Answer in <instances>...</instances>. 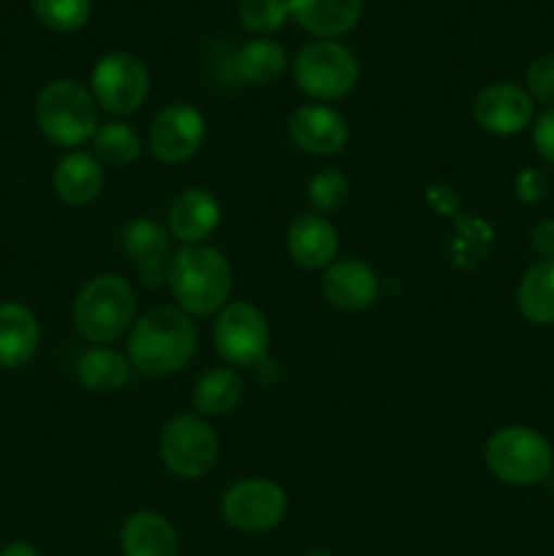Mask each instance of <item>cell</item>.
Listing matches in <instances>:
<instances>
[{
  "label": "cell",
  "mask_w": 554,
  "mask_h": 556,
  "mask_svg": "<svg viewBox=\"0 0 554 556\" xmlns=\"http://www.w3.org/2000/svg\"><path fill=\"white\" fill-rule=\"evenodd\" d=\"M199 331L190 315L174 304H158L134 320L128 334V358L134 369L163 378L174 375L193 358Z\"/></svg>",
  "instance_id": "1"
},
{
  "label": "cell",
  "mask_w": 554,
  "mask_h": 556,
  "mask_svg": "<svg viewBox=\"0 0 554 556\" xmlns=\"http://www.w3.org/2000/svg\"><path fill=\"white\" fill-rule=\"evenodd\" d=\"M168 288L188 315L221 313L231 299L234 271L226 255L210 244H185L168 264Z\"/></svg>",
  "instance_id": "2"
},
{
  "label": "cell",
  "mask_w": 554,
  "mask_h": 556,
  "mask_svg": "<svg viewBox=\"0 0 554 556\" xmlns=\"http://www.w3.org/2000/svg\"><path fill=\"white\" fill-rule=\"evenodd\" d=\"M136 318V293L119 275H98L81 286L74 302V326L87 342L109 345L130 331Z\"/></svg>",
  "instance_id": "3"
},
{
  "label": "cell",
  "mask_w": 554,
  "mask_h": 556,
  "mask_svg": "<svg viewBox=\"0 0 554 556\" xmlns=\"http://www.w3.org/2000/svg\"><path fill=\"white\" fill-rule=\"evenodd\" d=\"M36 123L52 144L74 150L96 136L98 103L92 92L79 81L54 79L38 92Z\"/></svg>",
  "instance_id": "4"
},
{
  "label": "cell",
  "mask_w": 554,
  "mask_h": 556,
  "mask_svg": "<svg viewBox=\"0 0 554 556\" xmlns=\"http://www.w3.org/2000/svg\"><path fill=\"white\" fill-rule=\"evenodd\" d=\"M483 462L487 470L508 486H538L552 476L554 451L538 429L514 424L489 434Z\"/></svg>",
  "instance_id": "5"
},
{
  "label": "cell",
  "mask_w": 554,
  "mask_h": 556,
  "mask_svg": "<svg viewBox=\"0 0 554 556\" xmlns=\"http://www.w3.org/2000/svg\"><path fill=\"white\" fill-rule=\"evenodd\" d=\"M358 60L342 41H315L304 43L293 58V81L304 96L315 98L318 103L340 101L356 87Z\"/></svg>",
  "instance_id": "6"
},
{
  "label": "cell",
  "mask_w": 554,
  "mask_h": 556,
  "mask_svg": "<svg viewBox=\"0 0 554 556\" xmlns=\"http://www.w3.org/2000/svg\"><path fill=\"white\" fill-rule=\"evenodd\" d=\"M212 340H215V351L231 369H259L269 356L272 331L255 304L228 302L217 313Z\"/></svg>",
  "instance_id": "7"
},
{
  "label": "cell",
  "mask_w": 554,
  "mask_h": 556,
  "mask_svg": "<svg viewBox=\"0 0 554 556\" xmlns=\"http://www.w3.org/2000/svg\"><path fill=\"white\" fill-rule=\"evenodd\" d=\"M158 451L172 476L182 481H199L215 470L221 443L215 429L201 416H177L163 427Z\"/></svg>",
  "instance_id": "8"
},
{
  "label": "cell",
  "mask_w": 554,
  "mask_h": 556,
  "mask_svg": "<svg viewBox=\"0 0 554 556\" xmlns=\"http://www.w3.org/2000/svg\"><path fill=\"white\" fill-rule=\"evenodd\" d=\"M90 85L98 106L117 117H128L139 112L150 96V71L136 54L109 52L92 68Z\"/></svg>",
  "instance_id": "9"
},
{
  "label": "cell",
  "mask_w": 554,
  "mask_h": 556,
  "mask_svg": "<svg viewBox=\"0 0 554 556\" xmlns=\"http://www.w3.org/2000/svg\"><path fill=\"white\" fill-rule=\"evenodd\" d=\"M288 497L269 478H244L223 492L221 514L228 527L239 532H269L286 519Z\"/></svg>",
  "instance_id": "10"
},
{
  "label": "cell",
  "mask_w": 554,
  "mask_h": 556,
  "mask_svg": "<svg viewBox=\"0 0 554 556\" xmlns=\"http://www.w3.org/2000/svg\"><path fill=\"white\" fill-rule=\"evenodd\" d=\"M206 136V119L193 103H168L152 117L147 147L161 163H185L199 152Z\"/></svg>",
  "instance_id": "11"
},
{
  "label": "cell",
  "mask_w": 554,
  "mask_h": 556,
  "mask_svg": "<svg viewBox=\"0 0 554 556\" xmlns=\"http://www.w3.org/2000/svg\"><path fill=\"white\" fill-rule=\"evenodd\" d=\"M478 128L492 136H516L536 123V101L530 92L511 81L483 87L473 101Z\"/></svg>",
  "instance_id": "12"
},
{
  "label": "cell",
  "mask_w": 554,
  "mask_h": 556,
  "mask_svg": "<svg viewBox=\"0 0 554 556\" xmlns=\"http://www.w3.org/2000/svg\"><path fill=\"white\" fill-rule=\"evenodd\" d=\"M288 136L297 150L313 157H329L345 150L351 130H348V119L337 109L326 103H307L291 114Z\"/></svg>",
  "instance_id": "13"
},
{
  "label": "cell",
  "mask_w": 554,
  "mask_h": 556,
  "mask_svg": "<svg viewBox=\"0 0 554 556\" xmlns=\"http://www.w3.org/2000/svg\"><path fill=\"white\" fill-rule=\"evenodd\" d=\"M123 250L136 264L139 280L144 286H166L172 250H168V231L161 223L150 220V217H136V220H130L123 228Z\"/></svg>",
  "instance_id": "14"
},
{
  "label": "cell",
  "mask_w": 554,
  "mask_h": 556,
  "mask_svg": "<svg viewBox=\"0 0 554 556\" xmlns=\"http://www.w3.org/2000/svg\"><path fill=\"white\" fill-rule=\"evenodd\" d=\"M320 291H324L326 302L335 309H342V313H362V309H369L378 302L380 280L362 261L342 258L326 266Z\"/></svg>",
  "instance_id": "15"
},
{
  "label": "cell",
  "mask_w": 554,
  "mask_h": 556,
  "mask_svg": "<svg viewBox=\"0 0 554 556\" xmlns=\"http://www.w3.org/2000/svg\"><path fill=\"white\" fill-rule=\"evenodd\" d=\"M286 248L293 264L302 266V269H326V266L335 264L337 253H340V233L331 226L329 217L310 212V215H299L291 223Z\"/></svg>",
  "instance_id": "16"
},
{
  "label": "cell",
  "mask_w": 554,
  "mask_h": 556,
  "mask_svg": "<svg viewBox=\"0 0 554 556\" xmlns=\"http://www.w3.org/2000/svg\"><path fill=\"white\" fill-rule=\"evenodd\" d=\"M221 226V204L204 188H188L168 206V233L177 242L204 244L206 237Z\"/></svg>",
  "instance_id": "17"
},
{
  "label": "cell",
  "mask_w": 554,
  "mask_h": 556,
  "mask_svg": "<svg viewBox=\"0 0 554 556\" xmlns=\"http://www.w3.org/2000/svg\"><path fill=\"white\" fill-rule=\"evenodd\" d=\"M288 11L310 36L337 41L358 25L364 0H288Z\"/></svg>",
  "instance_id": "18"
},
{
  "label": "cell",
  "mask_w": 554,
  "mask_h": 556,
  "mask_svg": "<svg viewBox=\"0 0 554 556\" xmlns=\"http://www.w3.org/2000/svg\"><path fill=\"white\" fill-rule=\"evenodd\" d=\"M54 193L71 206H85L103 193V163L92 152H68L58 161L52 174Z\"/></svg>",
  "instance_id": "19"
},
{
  "label": "cell",
  "mask_w": 554,
  "mask_h": 556,
  "mask_svg": "<svg viewBox=\"0 0 554 556\" xmlns=\"http://www.w3.org/2000/svg\"><path fill=\"white\" fill-rule=\"evenodd\" d=\"M41 329L33 315L20 302L0 304V367L20 369L36 356Z\"/></svg>",
  "instance_id": "20"
},
{
  "label": "cell",
  "mask_w": 554,
  "mask_h": 556,
  "mask_svg": "<svg viewBox=\"0 0 554 556\" xmlns=\"http://www.w3.org/2000/svg\"><path fill=\"white\" fill-rule=\"evenodd\" d=\"M119 548L123 556H177V530L166 516L155 510H139L125 519L119 530Z\"/></svg>",
  "instance_id": "21"
},
{
  "label": "cell",
  "mask_w": 554,
  "mask_h": 556,
  "mask_svg": "<svg viewBox=\"0 0 554 556\" xmlns=\"http://www.w3.org/2000/svg\"><path fill=\"white\" fill-rule=\"evenodd\" d=\"M134 364L123 353L109 345H96L81 353L76 364V378L92 394H114L130 383Z\"/></svg>",
  "instance_id": "22"
},
{
  "label": "cell",
  "mask_w": 554,
  "mask_h": 556,
  "mask_svg": "<svg viewBox=\"0 0 554 556\" xmlns=\"http://www.w3.org/2000/svg\"><path fill=\"white\" fill-rule=\"evenodd\" d=\"M516 304L532 326H554V258H538L521 275Z\"/></svg>",
  "instance_id": "23"
},
{
  "label": "cell",
  "mask_w": 554,
  "mask_h": 556,
  "mask_svg": "<svg viewBox=\"0 0 554 556\" xmlns=\"http://www.w3.org/2000/svg\"><path fill=\"white\" fill-rule=\"evenodd\" d=\"M244 383L231 367H215L199 378L193 389V407L199 416H228L242 402Z\"/></svg>",
  "instance_id": "24"
},
{
  "label": "cell",
  "mask_w": 554,
  "mask_h": 556,
  "mask_svg": "<svg viewBox=\"0 0 554 556\" xmlns=\"http://www.w3.org/2000/svg\"><path fill=\"white\" fill-rule=\"evenodd\" d=\"M286 49L272 38H253L234 58V71L248 85H272L286 71Z\"/></svg>",
  "instance_id": "25"
},
{
  "label": "cell",
  "mask_w": 554,
  "mask_h": 556,
  "mask_svg": "<svg viewBox=\"0 0 554 556\" xmlns=\"http://www.w3.org/2000/svg\"><path fill=\"white\" fill-rule=\"evenodd\" d=\"M494 248L492 223L476 215H462L454 220V237H451L449 255L459 269H473L483 264Z\"/></svg>",
  "instance_id": "26"
},
{
  "label": "cell",
  "mask_w": 554,
  "mask_h": 556,
  "mask_svg": "<svg viewBox=\"0 0 554 556\" xmlns=\"http://www.w3.org/2000/svg\"><path fill=\"white\" fill-rule=\"evenodd\" d=\"M141 150H144L141 136L128 123L98 125L96 136H92V155L106 166H130V163L139 161Z\"/></svg>",
  "instance_id": "27"
},
{
  "label": "cell",
  "mask_w": 554,
  "mask_h": 556,
  "mask_svg": "<svg viewBox=\"0 0 554 556\" xmlns=\"http://www.w3.org/2000/svg\"><path fill=\"white\" fill-rule=\"evenodd\" d=\"M38 20L58 33H74L87 25L92 14V0H30Z\"/></svg>",
  "instance_id": "28"
},
{
  "label": "cell",
  "mask_w": 554,
  "mask_h": 556,
  "mask_svg": "<svg viewBox=\"0 0 554 556\" xmlns=\"http://www.w3.org/2000/svg\"><path fill=\"white\" fill-rule=\"evenodd\" d=\"M239 20L255 38H269L272 33L282 30V25L291 20V11L288 0H242Z\"/></svg>",
  "instance_id": "29"
},
{
  "label": "cell",
  "mask_w": 554,
  "mask_h": 556,
  "mask_svg": "<svg viewBox=\"0 0 554 556\" xmlns=\"http://www.w3.org/2000/svg\"><path fill=\"white\" fill-rule=\"evenodd\" d=\"M348 188L351 185H348L345 174L337 172V168H324L307 182V199L318 215H329L345 204Z\"/></svg>",
  "instance_id": "30"
},
{
  "label": "cell",
  "mask_w": 554,
  "mask_h": 556,
  "mask_svg": "<svg viewBox=\"0 0 554 556\" xmlns=\"http://www.w3.org/2000/svg\"><path fill=\"white\" fill-rule=\"evenodd\" d=\"M527 92L532 101L554 106V54H538L527 68Z\"/></svg>",
  "instance_id": "31"
},
{
  "label": "cell",
  "mask_w": 554,
  "mask_h": 556,
  "mask_svg": "<svg viewBox=\"0 0 554 556\" xmlns=\"http://www.w3.org/2000/svg\"><path fill=\"white\" fill-rule=\"evenodd\" d=\"M532 144H536L538 155L554 166V106H546L532 123Z\"/></svg>",
  "instance_id": "32"
},
{
  "label": "cell",
  "mask_w": 554,
  "mask_h": 556,
  "mask_svg": "<svg viewBox=\"0 0 554 556\" xmlns=\"http://www.w3.org/2000/svg\"><path fill=\"white\" fill-rule=\"evenodd\" d=\"M514 193L521 204H538L546 195V177L538 168H521L514 179Z\"/></svg>",
  "instance_id": "33"
},
{
  "label": "cell",
  "mask_w": 554,
  "mask_h": 556,
  "mask_svg": "<svg viewBox=\"0 0 554 556\" xmlns=\"http://www.w3.org/2000/svg\"><path fill=\"white\" fill-rule=\"evenodd\" d=\"M530 244L538 258H554V217H546L532 228Z\"/></svg>",
  "instance_id": "34"
},
{
  "label": "cell",
  "mask_w": 554,
  "mask_h": 556,
  "mask_svg": "<svg viewBox=\"0 0 554 556\" xmlns=\"http://www.w3.org/2000/svg\"><path fill=\"white\" fill-rule=\"evenodd\" d=\"M0 556H38V552L30 543H9V546L0 548Z\"/></svg>",
  "instance_id": "35"
},
{
  "label": "cell",
  "mask_w": 554,
  "mask_h": 556,
  "mask_svg": "<svg viewBox=\"0 0 554 556\" xmlns=\"http://www.w3.org/2000/svg\"><path fill=\"white\" fill-rule=\"evenodd\" d=\"M307 556H335V554H329V552H313V554H307Z\"/></svg>",
  "instance_id": "36"
}]
</instances>
